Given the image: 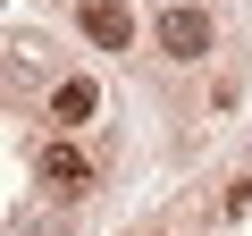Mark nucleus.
<instances>
[{
	"label": "nucleus",
	"mask_w": 252,
	"mask_h": 236,
	"mask_svg": "<svg viewBox=\"0 0 252 236\" xmlns=\"http://www.w3.org/2000/svg\"><path fill=\"white\" fill-rule=\"evenodd\" d=\"M152 34H160V51H168V59H202V51H210V17H202V9H185V0H177V9H160V26H152Z\"/></svg>",
	"instance_id": "nucleus-1"
},
{
	"label": "nucleus",
	"mask_w": 252,
	"mask_h": 236,
	"mask_svg": "<svg viewBox=\"0 0 252 236\" xmlns=\"http://www.w3.org/2000/svg\"><path fill=\"white\" fill-rule=\"evenodd\" d=\"M76 26H84L101 51H126V42H135V17H126L118 0H84V9H76Z\"/></svg>",
	"instance_id": "nucleus-2"
},
{
	"label": "nucleus",
	"mask_w": 252,
	"mask_h": 236,
	"mask_svg": "<svg viewBox=\"0 0 252 236\" xmlns=\"http://www.w3.org/2000/svg\"><path fill=\"white\" fill-rule=\"evenodd\" d=\"M93 110H101V84L93 76H59L51 84V118H59V127H84Z\"/></svg>",
	"instance_id": "nucleus-3"
},
{
	"label": "nucleus",
	"mask_w": 252,
	"mask_h": 236,
	"mask_svg": "<svg viewBox=\"0 0 252 236\" xmlns=\"http://www.w3.org/2000/svg\"><path fill=\"white\" fill-rule=\"evenodd\" d=\"M42 186H59V194H93V160L67 152V144H42Z\"/></svg>",
	"instance_id": "nucleus-4"
}]
</instances>
